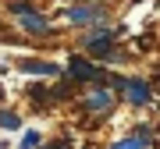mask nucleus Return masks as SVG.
Masks as SVG:
<instances>
[{
	"label": "nucleus",
	"instance_id": "6",
	"mask_svg": "<svg viewBox=\"0 0 160 149\" xmlns=\"http://www.w3.org/2000/svg\"><path fill=\"white\" fill-rule=\"evenodd\" d=\"M68 18H71V22H96L100 11H96V7H75V11H68Z\"/></svg>",
	"mask_w": 160,
	"mask_h": 149
},
{
	"label": "nucleus",
	"instance_id": "11",
	"mask_svg": "<svg viewBox=\"0 0 160 149\" xmlns=\"http://www.w3.org/2000/svg\"><path fill=\"white\" fill-rule=\"evenodd\" d=\"M53 149H68V146H64V142H57V146H53Z\"/></svg>",
	"mask_w": 160,
	"mask_h": 149
},
{
	"label": "nucleus",
	"instance_id": "8",
	"mask_svg": "<svg viewBox=\"0 0 160 149\" xmlns=\"http://www.w3.org/2000/svg\"><path fill=\"white\" fill-rule=\"evenodd\" d=\"M149 142V132H139V135H132V138H125V142H118L114 149H142Z\"/></svg>",
	"mask_w": 160,
	"mask_h": 149
},
{
	"label": "nucleus",
	"instance_id": "1",
	"mask_svg": "<svg viewBox=\"0 0 160 149\" xmlns=\"http://www.w3.org/2000/svg\"><path fill=\"white\" fill-rule=\"evenodd\" d=\"M118 89L125 92V99L128 103H135V107H142V103H149V89H146V82H118Z\"/></svg>",
	"mask_w": 160,
	"mask_h": 149
},
{
	"label": "nucleus",
	"instance_id": "2",
	"mask_svg": "<svg viewBox=\"0 0 160 149\" xmlns=\"http://www.w3.org/2000/svg\"><path fill=\"white\" fill-rule=\"evenodd\" d=\"M11 7H14V14H22V22L29 25V29H36V32H46V29H50V25H46V18H39L29 4H25V0H14Z\"/></svg>",
	"mask_w": 160,
	"mask_h": 149
},
{
	"label": "nucleus",
	"instance_id": "3",
	"mask_svg": "<svg viewBox=\"0 0 160 149\" xmlns=\"http://www.w3.org/2000/svg\"><path fill=\"white\" fill-rule=\"evenodd\" d=\"M110 43H114V32H92L86 39L89 53H110Z\"/></svg>",
	"mask_w": 160,
	"mask_h": 149
},
{
	"label": "nucleus",
	"instance_id": "10",
	"mask_svg": "<svg viewBox=\"0 0 160 149\" xmlns=\"http://www.w3.org/2000/svg\"><path fill=\"white\" fill-rule=\"evenodd\" d=\"M39 146V135L36 132H25V138H22V149H36Z\"/></svg>",
	"mask_w": 160,
	"mask_h": 149
},
{
	"label": "nucleus",
	"instance_id": "5",
	"mask_svg": "<svg viewBox=\"0 0 160 149\" xmlns=\"http://www.w3.org/2000/svg\"><path fill=\"white\" fill-rule=\"evenodd\" d=\"M22 71H29V74H57V64H39V60H25V64H22Z\"/></svg>",
	"mask_w": 160,
	"mask_h": 149
},
{
	"label": "nucleus",
	"instance_id": "7",
	"mask_svg": "<svg viewBox=\"0 0 160 149\" xmlns=\"http://www.w3.org/2000/svg\"><path fill=\"white\" fill-rule=\"evenodd\" d=\"M86 107H89V110H107V107H110V92H103V89L92 92V96L86 99Z\"/></svg>",
	"mask_w": 160,
	"mask_h": 149
},
{
	"label": "nucleus",
	"instance_id": "9",
	"mask_svg": "<svg viewBox=\"0 0 160 149\" xmlns=\"http://www.w3.org/2000/svg\"><path fill=\"white\" fill-rule=\"evenodd\" d=\"M0 128H7V132H14V128H22V121H18L14 114H4V110H0Z\"/></svg>",
	"mask_w": 160,
	"mask_h": 149
},
{
	"label": "nucleus",
	"instance_id": "4",
	"mask_svg": "<svg viewBox=\"0 0 160 149\" xmlns=\"http://www.w3.org/2000/svg\"><path fill=\"white\" fill-rule=\"evenodd\" d=\"M71 74H75V78H96L100 68L89 64V60H82V57H75V60H71Z\"/></svg>",
	"mask_w": 160,
	"mask_h": 149
},
{
	"label": "nucleus",
	"instance_id": "12",
	"mask_svg": "<svg viewBox=\"0 0 160 149\" xmlns=\"http://www.w3.org/2000/svg\"><path fill=\"white\" fill-rule=\"evenodd\" d=\"M0 96H4V89H0Z\"/></svg>",
	"mask_w": 160,
	"mask_h": 149
}]
</instances>
